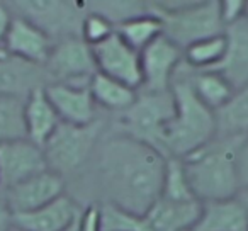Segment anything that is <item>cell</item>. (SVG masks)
<instances>
[{
  "instance_id": "obj_31",
  "label": "cell",
  "mask_w": 248,
  "mask_h": 231,
  "mask_svg": "<svg viewBox=\"0 0 248 231\" xmlns=\"http://www.w3.org/2000/svg\"><path fill=\"white\" fill-rule=\"evenodd\" d=\"M219 12L226 28L247 15V0H219Z\"/></svg>"
},
{
  "instance_id": "obj_10",
  "label": "cell",
  "mask_w": 248,
  "mask_h": 231,
  "mask_svg": "<svg viewBox=\"0 0 248 231\" xmlns=\"http://www.w3.org/2000/svg\"><path fill=\"white\" fill-rule=\"evenodd\" d=\"M92 53L99 73L135 90L141 87L143 77L140 53L126 45L116 32L106 41L92 46Z\"/></svg>"
},
{
  "instance_id": "obj_30",
  "label": "cell",
  "mask_w": 248,
  "mask_h": 231,
  "mask_svg": "<svg viewBox=\"0 0 248 231\" xmlns=\"http://www.w3.org/2000/svg\"><path fill=\"white\" fill-rule=\"evenodd\" d=\"M234 165L241 190H248V136H243L236 146Z\"/></svg>"
},
{
  "instance_id": "obj_29",
  "label": "cell",
  "mask_w": 248,
  "mask_h": 231,
  "mask_svg": "<svg viewBox=\"0 0 248 231\" xmlns=\"http://www.w3.org/2000/svg\"><path fill=\"white\" fill-rule=\"evenodd\" d=\"M114 32H116L114 24L110 21H107L104 15L97 14V12H87L82 22L80 38L89 46H95V45H99V43L106 41Z\"/></svg>"
},
{
  "instance_id": "obj_18",
  "label": "cell",
  "mask_w": 248,
  "mask_h": 231,
  "mask_svg": "<svg viewBox=\"0 0 248 231\" xmlns=\"http://www.w3.org/2000/svg\"><path fill=\"white\" fill-rule=\"evenodd\" d=\"M201 200H169L158 197L145 214L152 231H189L201 216Z\"/></svg>"
},
{
  "instance_id": "obj_15",
  "label": "cell",
  "mask_w": 248,
  "mask_h": 231,
  "mask_svg": "<svg viewBox=\"0 0 248 231\" xmlns=\"http://www.w3.org/2000/svg\"><path fill=\"white\" fill-rule=\"evenodd\" d=\"M53 45L55 41L43 29L14 14L2 49L9 56L43 66L51 53Z\"/></svg>"
},
{
  "instance_id": "obj_38",
  "label": "cell",
  "mask_w": 248,
  "mask_h": 231,
  "mask_svg": "<svg viewBox=\"0 0 248 231\" xmlns=\"http://www.w3.org/2000/svg\"><path fill=\"white\" fill-rule=\"evenodd\" d=\"M11 231H24V230H21V228H17V226H12Z\"/></svg>"
},
{
  "instance_id": "obj_4",
  "label": "cell",
  "mask_w": 248,
  "mask_h": 231,
  "mask_svg": "<svg viewBox=\"0 0 248 231\" xmlns=\"http://www.w3.org/2000/svg\"><path fill=\"white\" fill-rule=\"evenodd\" d=\"M107 129V116L89 126L60 123L48 141L43 145L46 167L58 173L66 184L75 180L90 163L97 145Z\"/></svg>"
},
{
  "instance_id": "obj_13",
  "label": "cell",
  "mask_w": 248,
  "mask_h": 231,
  "mask_svg": "<svg viewBox=\"0 0 248 231\" xmlns=\"http://www.w3.org/2000/svg\"><path fill=\"white\" fill-rule=\"evenodd\" d=\"M45 93L62 123L73 126H89L102 118L89 87H73L65 83H48Z\"/></svg>"
},
{
  "instance_id": "obj_26",
  "label": "cell",
  "mask_w": 248,
  "mask_h": 231,
  "mask_svg": "<svg viewBox=\"0 0 248 231\" xmlns=\"http://www.w3.org/2000/svg\"><path fill=\"white\" fill-rule=\"evenodd\" d=\"M26 138L24 99L0 95V143Z\"/></svg>"
},
{
  "instance_id": "obj_33",
  "label": "cell",
  "mask_w": 248,
  "mask_h": 231,
  "mask_svg": "<svg viewBox=\"0 0 248 231\" xmlns=\"http://www.w3.org/2000/svg\"><path fill=\"white\" fill-rule=\"evenodd\" d=\"M14 226V214L5 200L4 192L0 190V231H11Z\"/></svg>"
},
{
  "instance_id": "obj_5",
  "label": "cell",
  "mask_w": 248,
  "mask_h": 231,
  "mask_svg": "<svg viewBox=\"0 0 248 231\" xmlns=\"http://www.w3.org/2000/svg\"><path fill=\"white\" fill-rule=\"evenodd\" d=\"M150 12L160 19L163 36L180 49L224 32L219 0L206 2H150Z\"/></svg>"
},
{
  "instance_id": "obj_32",
  "label": "cell",
  "mask_w": 248,
  "mask_h": 231,
  "mask_svg": "<svg viewBox=\"0 0 248 231\" xmlns=\"http://www.w3.org/2000/svg\"><path fill=\"white\" fill-rule=\"evenodd\" d=\"M78 231H100V216H99V207L90 206L82 213L80 217V226Z\"/></svg>"
},
{
  "instance_id": "obj_11",
  "label": "cell",
  "mask_w": 248,
  "mask_h": 231,
  "mask_svg": "<svg viewBox=\"0 0 248 231\" xmlns=\"http://www.w3.org/2000/svg\"><path fill=\"white\" fill-rule=\"evenodd\" d=\"M48 170L43 148L28 138L0 143V190Z\"/></svg>"
},
{
  "instance_id": "obj_39",
  "label": "cell",
  "mask_w": 248,
  "mask_h": 231,
  "mask_svg": "<svg viewBox=\"0 0 248 231\" xmlns=\"http://www.w3.org/2000/svg\"><path fill=\"white\" fill-rule=\"evenodd\" d=\"M247 15H248V0H247Z\"/></svg>"
},
{
  "instance_id": "obj_12",
  "label": "cell",
  "mask_w": 248,
  "mask_h": 231,
  "mask_svg": "<svg viewBox=\"0 0 248 231\" xmlns=\"http://www.w3.org/2000/svg\"><path fill=\"white\" fill-rule=\"evenodd\" d=\"M2 192H4L12 214H21L39 209L66 194V182L58 173L45 170V172L11 187V189L2 190Z\"/></svg>"
},
{
  "instance_id": "obj_23",
  "label": "cell",
  "mask_w": 248,
  "mask_h": 231,
  "mask_svg": "<svg viewBox=\"0 0 248 231\" xmlns=\"http://www.w3.org/2000/svg\"><path fill=\"white\" fill-rule=\"evenodd\" d=\"M216 136L241 138L248 136V85L238 89L223 107L214 112Z\"/></svg>"
},
{
  "instance_id": "obj_27",
  "label": "cell",
  "mask_w": 248,
  "mask_h": 231,
  "mask_svg": "<svg viewBox=\"0 0 248 231\" xmlns=\"http://www.w3.org/2000/svg\"><path fill=\"white\" fill-rule=\"evenodd\" d=\"M169 200H197L190 184L187 180L186 169L180 158H167L165 175H163L162 196Z\"/></svg>"
},
{
  "instance_id": "obj_3",
  "label": "cell",
  "mask_w": 248,
  "mask_h": 231,
  "mask_svg": "<svg viewBox=\"0 0 248 231\" xmlns=\"http://www.w3.org/2000/svg\"><path fill=\"white\" fill-rule=\"evenodd\" d=\"M241 138L216 136L204 148L182 158L187 180L197 200L231 199L241 192L234 165V153Z\"/></svg>"
},
{
  "instance_id": "obj_37",
  "label": "cell",
  "mask_w": 248,
  "mask_h": 231,
  "mask_svg": "<svg viewBox=\"0 0 248 231\" xmlns=\"http://www.w3.org/2000/svg\"><path fill=\"white\" fill-rule=\"evenodd\" d=\"M5 56H7V53H5V51H4V49L0 48V60H4V58H5Z\"/></svg>"
},
{
  "instance_id": "obj_17",
  "label": "cell",
  "mask_w": 248,
  "mask_h": 231,
  "mask_svg": "<svg viewBox=\"0 0 248 231\" xmlns=\"http://www.w3.org/2000/svg\"><path fill=\"white\" fill-rule=\"evenodd\" d=\"M46 85L48 78L41 65L9 55L0 60V95H12L26 100L32 90Z\"/></svg>"
},
{
  "instance_id": "obj_28",
  "label": "cell",
  "mask_w": 248,
  "mask_h": 231,
  "mask_svg": "<svg viewBox=\"0 0 248 231\" xmlns=\"http://www.w3.org/2000/svg\"><path fill=\"white\" fill-rule=\"evenodd\" d=\"M100 231H152L145 216L128 213L114 206H100Z\"/></svg>"
},
{
  "instance_id": "obj_6",
  "label": "cell",
  "mask_w": 248,
  "mask_h": 231,
  "mask_svg": "<svg viewBox=\"0 0 248 231\" xmlns=\"http://www.w3.org/2000/svg\"><path fill=\"white\" fill-rule=\"evenodd\" d=\"M172 90L167 92H143L138 90L135 102L117 116H107L110 129L131 136L135 139L163 152L167 124L173 116ZM167 156V155H165Z\"/></svg>"
},
{
  "instance_id": "obj_34",
  "label": "cell",
  "mask_w": 248,
  "mask_h": 231,
  "mask_svg": "<svg viewBox=\"0 0 248 231\" xmlns=\"http://www.w3.org/2000/svg\"><path fill=\"white\" fill-rule=\"evenodd\" d=\"M12 17H14V14H12L11 9L5 4H0V48L4 46L5 36H7L9 28H11Z\"/></svg>"
},
{
  "instance_id": "obj_19",
  "label": "cell",
  "mask_w": 248,
  "mask_h": 231,
  "mask_svg": "<svg viewBox=\"0 0 248 231\" xmlns=\"http://www.w3.org/2000/svg\"><path fill=\"white\" fill-rule=\"evenodd\" d=\"M247 209L240 196L221 200H206L192 231H247Z\"/></svg>"
},
{
  "instance_id": "obj_2",
  "label": "cell",
  "mask_w": 248,
  "mask_h": 231,
  "mask_svg": "<svg viewBox=\"0 0 248 231\" xmlns=\"http://www.w3.org/2000/svg\"><path fill=\"white\" fill-rule=\"evenodd\" d=\"M170 90L175 109L165 129L163 152L167 158L182 160L216 138V118L214 110L197 99L180 68H177Z\"/></svg>"
},
{
  "instance_id": "obj_40",
  "label": "cell",
  "mask_w": 248,
  "mask_h": 231,
  "mask_svg": "<svg viewBox=\"0 0 248 231\" xmlns=\"http://www.w3.org/2000/svg\"><path fill=\"white\" fill-rule=\"evenodd\" d=\"M189 231H192V230H189Z\"/></svg>"
},
{
  "instance_id": "obj_21",
  "label": "cell",
  "mask_w": 248,
  "mask_h": 231,
  "mask_svg": "<svg viewBox=\"0 0 248 231\" xmlns=\"http://www.w3.org/2000/svg\"><path fill=\"white\" fill-rule=\"evenodd\" d=\"M179 68L189 80L197 99L214 112L219 107H223L228 99L233 95L234 89L214 70H194L189 68L184 62Z\"/></svg>"
},
{
  "instance_id": "obj_22",
  "label": "cell",
  "mask_w": 248,
  "mask_h": 231,
  "mask_svg": "<svg viewBox=\"0 0 248 231\" xmlns=\"http://www.w3.org/2000/svg\"><path fill=\"white\" fill-rule=\"evenodd\" d=\"M93 102L104 116H117L135 102L138 90L97 72L89 83Z\"/></svg>"
},
{
  "instance_id": "obj_7",
  "label": "cell",
  "mask_w": 248,
  "mask_h": 231,
  "mask_svg": "<svg viewBox=\"0 0 248 231\" xmlns=\"http://www.w3.org/2000/svg\"><path fill=\"white\" fill-rule=\"evenodd\" d=\"M43 68L48 83H65L73 87H89L92 77L97 73L92 46L78 36L55 41Z\"/></svg>"
},
{
  "instance_id": "obj_20",
  "label": "cell",
  "mask_w": 248,
  "mask_h": 231,
  "mask_svg": "<svg viewBox=\"0 0 248 231\" xmlns=\"http://www.w3.org/2000/svg\"><path fill=\"white\" fill-rule=\"evenodd\" d=\"M60 118L55 107L48 100L43 89H36L29 93L24 100V124H26V138L34 145L41 146L48 141L60 124Z\"/></svg>"
},
{
  "instance_id": "obj_9",
  "label": "cell",
  "mask_w": 248,
  "mask_h": 231,
  "mask_svg": "<svg viewBox=\"0 0 248 231\" xmlns=\"http://www.w3.org/2000/svg\"><path fill=\"white\" fill-rule=\"evenodd\" d=\"M140 62L143 82L138 90L167 92L170 90L177 68L184 62V51L162 34L140 53Z\"/></svg>"
},
{
  "instance_id": "obj_36",
  "label": "cell",
  "mask_w": 248,
  "mask_h": 231,
  "mask_svg": "<svg viewBox=\"0 0 248 231\" xmlns=\"http://www.w3.org/2000/svg\"><path fill=\"white\" fill-rule=\"evenodd\" d=\"M82 217V216H80ZM80 217L77 221H73L72 224H70L68 228H66V230H63V231H78V226H80Z\"/></svg>"
},
{
  "instance_id": "obj_16",
  "label": "cell",
  "mask_w": 248,
  "mask_h": 231,
  "mask_svg": "<svg viewBox=\"0 0 248 231\" xmlns=\"http://www.w3.org/2000/svg\"><path fill=\"white\" fill-rule=\"evenodd\" d=\"M83 211L73 197L63 194L39 209L14 214V226L24 231H63L78 219Z\"/></svg>"
},
{
  "instance_id": "obj_8",
  "label": "cell",
  "mask_w": 248,
  "mask_h": 231,
  "mask_svg": "<svg viewBox=\"0 0 248 231\" xmlns=\"http://www.w3.org/2000/svg\"><path fill=\"white\" fill-rule=\"evenodd\" d=\"M16 11L46 32L53 41L63 38H80L85 7L75 2H17Z\"/></svg>"
},
{
  "instance_id": "obj_25",
  "label": "cell",
  "mask_w": 248,
  "mask_h": 231,
  "mask_svg": "<svg viewBox=\"0 0 248 231\" xmlns=\"http://www.w3.org/2000/svg\"><path fill=\"white\" fill-rule=\"evenodd\" d=\"M226 49L224 34L207 38L184 49V63L194 70H211L221 62Z\"/></svg>"
},
{
  "instance_id": "obj_24",
  "label": "cell",
  "mask_w": 248,
  "mask_h": 231,
  "mask_svg": "<svg viewBox=\"0 0 248 231\" xmlns=\"http://www.w3.org/2000/svg\"><path fill=\"white\" fill-rule=\"evenodd\" d=\"M116 34L135 51L141 53L150 43H153L158 36L163 34V26L156 15L148 12V14L136 15V17L117 24Z\"/></svg>"
},
{
  "instance_id": "obj_14",
  "label": "cell",
  "mask_w": 248,
  "mask_h": 231,
  "mask_svg": "<svg viewBox=\"0 0 248 231\" xmlns=\"http://www.w3.org/2000/svg\"><path fill=\"white\" fill-rule=\"evenodd\" d=\"M226 49L221 62L211 70L217 72L234 90L248 85V15L224 28Z\"/></svg>"
},
{
  "instance_id": "obj_1",
  "label": "cell",
  "mask_w": 248,
  "mask_h": 231,
  "mask_svg": "<svg viewBox=\"0 0 248 231\" xmlns=\"http://www.w3.org/2000/svg\"><path fill=\"white\" fill-rule=\"evenodd\" d=\"M167 156L153 146L109 128L87 169L66 184L83 209L114 206L145 216L162 196Z\"/></svg>"
},
{
  "instance_id": "obj_35",
  "label": "cell",
  "mask_w": 248,
  "mask_h": 231,
  "mask_svg": "<svg viewBox=\"0 0 248 231\" xmlns=\"http://www.w3.org/2000/svg\"><path fill=\"white\" fill-rule=\"evenodd\" d=\"M240 199H241V202H243V206H245V209H247V219H248V190H241L240 194ZM248 231V230H247Z\"/></svg>"
}]
</instances>
